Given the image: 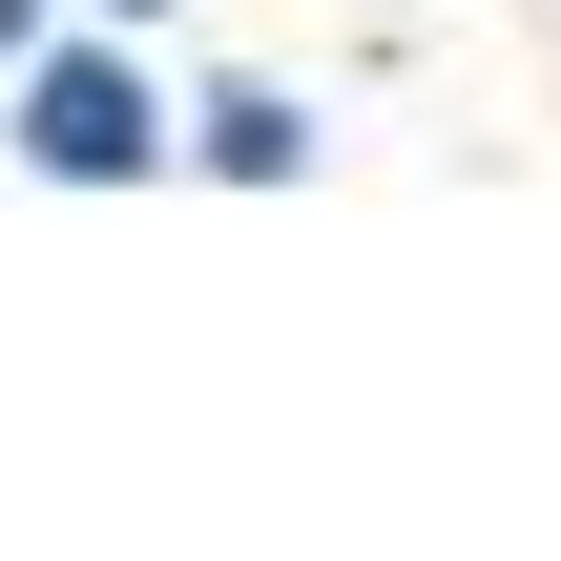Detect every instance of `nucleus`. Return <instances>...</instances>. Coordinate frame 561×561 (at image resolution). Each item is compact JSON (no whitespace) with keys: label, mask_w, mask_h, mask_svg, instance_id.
<instances>
[{"label":"nucleus","mask_w":561,"mask_h":561,"mask_svg":"<svg viewBox=\"0 0 561 561\" xmlns=\"http://www.w3.org/2000/svg\"><path fill=\"white\" fill-rule=\"evenodd\" d=\"M0 167L62 187V208H125V187H187V83L146 21H62L21 83H0Z\"/></svg>","instance_id":"1"},{"label":"nucleus","mask_w":561,"mask_h":561,"mask_svg":"<svg viewBox=\"0 0 561 561\" xmlns=\"http://www.w3.org/2000/svg\"><path fill=\"white\" fill-rule=\"evenodd\" d=\"M333 167V104L271 83V62H208L187 83V187H312Z\"/></svg>","instance_id":"2"},{"label":"nucleus","mask_w":561,"mask_h":561,"mask_svg":"<svg viewBox=\"0 0 561 561\" xmlns=\"http://www.w3.org/2000/svg\"><path fill=\"white\" fill-rule=\"evenodd\" d=\"M62 21H83V0H0V83H21V62H42Z\"/></svg>","instance_id":"3"},{"label":"nucleus","mask_w":561,"mask_h":561,"mask_svg":"<svg viewBox=\"0 0 561 561\" xmlns=\"http://www.w3.org/2000/svg\"><path fill=\"white\" fill-rule=\"evenodd\" d=\"M83 21H146V42H167V21H187V0H83Z\"/></svg>","instance_id":"4"},{"label":"nucleus","mask_w":561,"mask_h":561,"mask_svg":"<svg viewBox=\"0 0 561 561\" xmlns=\"http://www.w3.org/2000/svg\"><path fill=\"white\" fill-rule=\"evenodd\" d=\"M354 21H416V0H354Z\"/></svg>","instance_id":"5"}]
</instances>
